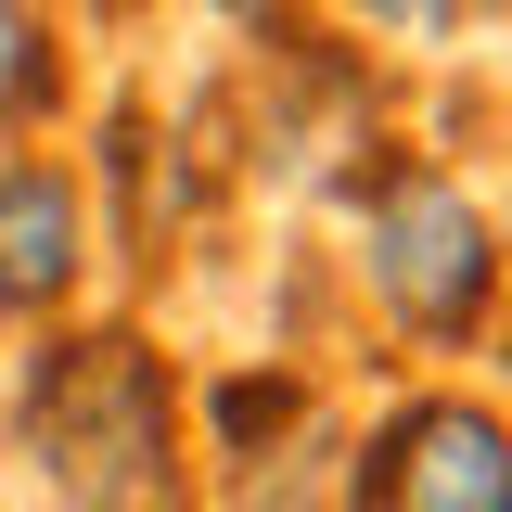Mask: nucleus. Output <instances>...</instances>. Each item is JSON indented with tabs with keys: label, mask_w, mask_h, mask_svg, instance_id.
Listing matches in <instances>:
<instances>
[{
	"label": "nucleus",
	"mask_w": 512,
	"mask_h": 512,
	"mask_svg": "<svg viewBox=\"0 0 512 512\" xmlns=\"http://www.w3.org/2000/svg\"><path fill=\"white\" fill-rule=\"evenodd\" d=\"M26 436L77 512H167V372L128 333L52 346L26 372Z\"/></svg>",
	"instance_id": "f257e3e1"
},
{
	"label": "nucleus",
	"mask_w": 512,
	"mask_h": 512,
	"mask_svg": "<svg viewBox=\"0 0 512 512\" xmlns=\"http://www.w3.org/2000/svg\"><path fill=\"white\" fill-rule=\"evenodd\" d=\"M359 269H372L384 320L423 333V346H461V333H487V308H500V231L423 154H397L372 180V205H359Z\"/></svg>",
	"instance_id": "f03ea898"
},
{
	"label": "nucleus",
	"mask_w": 512,
	"mask_h": 512,
	"mask_svg": "<svg viewBox=\"0 0 512 512\" xmlns=\"http://www.w3.org/2000/svg\"><path fill=\"white\" fill-rule=\"evenodd\" d=\"M359 512H512V461H500V410L474 397H423L372 436V461L346 474Z\"/></svg>",
	"instance_id": "7ed1b4c3"
},
{
	"label": "nucleus",
	"mask_w": 512,
	"mask_h": 512,
	"mask_svg": "<svg viewBox=\"0 0 512 512\" xmlns=\"http://www.w3.org/2000/svg\"><path fill=\"white\" fill-rule=\"evenodd\" d=\"M90 269V218H77V167L64 154H0V308L52 320Z\"/></svg>",
	"instance_id": "20e7f679"
},
{
	"label": "nucleus",
	"mask_w": 512,
	"mask_h": 512,
	"mask_svg": "<svg viewBox=\"0 0 512 512\" xmlns=\"http://www.w3.org/2000/svg\"><path fill=\"white\" fill-rule=\"evenodd\" d=\"M52 103H64V39H52V13H39V0H0V141L39 128Z\"/></svg>",
	"instance_id": "39448f33"
},
{
	"label": "nucleus",
	"mask_w": 512,
	"mask_h": 512,
	"mask_svg": "<svg viewBox=\"0 0 512 512\" xmlns=\"http://www.w3.org/2000/svg\"><path fill=\"white\" fill-rule=\"evenodd\" d=\"M346 13H359V26H384V39H448L474 0H346Z\"/></svg>",
	"instance_id": "423d86ee"
},
{
	"label": "nucleus",
	"mask_w": 512,
	"mask_h": 512,
	"mask_svg": "<svg viewBox=\"0 0 512 512\" xmlns=\"http://www.w3.org/2000/svg\"><path fill=\"white\" fill-rule=\"evenodd\" d=\"M282 410H295V384H231V397H218V423H231V436H269Z\"/></svg>",
	"instance_id": "0eeeda50"
},
{
	"label": "nucleus",
	"mask_w": 512,
	"mask_h": 512,
	"mask_svg": "<svg viewBox=\"0 0 512 512\" xmlns=\"http://www.w3.org/2000/svg\"><path fill=\"white\" fill-rule=\"evenodd\" d=\"M218 13H231V26H282L295 0H218Z\"/></svg>",
	"instance_id": "6e6552de"
},
{
	"label": "nucleus",
	"mask_w": 512,
	"mask_h": 512,
	"mask_svg": "<svg viewBox=\"0 0 512 512\" xmlns=\"http://www.w3.org/2000/svg\"><path fill=\"white\" fill-rule=\"evenodd\" d=\"M90 13H141V0H90Z\"/></svg>",
	"instance_id": "1a4fd4ad"
}]
</instances>
